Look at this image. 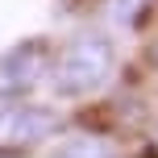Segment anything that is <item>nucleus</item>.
Returning a JSON list of instances; mask_svg holds the SVG:
<instances>
[{"label": "nucleus", "mask_w": 158, "mask_h": 158, "mask_svg": "<svg viewBox=\"0 0 158 158\" xmlns=\"http://www.w3.org/2000/svg\"><path fill=\"white\" fill-rule=\"evenodd\" d=\"M117 71V46L104 33H75L58 54H50L46 79L63 100L96 96Z\"/></svg>", "instance_id": "1"}, {"label": "nucleus", "mask_w": 158, "mask_h": 158, "mask_svg": "<svg viewBox=\"0 0 158 158\" xmlns=\"http://www.w3.org/2000/svg\"><path fill=\"white\" fill-rule=\"evenodd\" d=\"M58 129H63V117L50 104H33V100L0 104V154L33 150L46 137H54Z\"/></svg>", "instance_id": "2"}, {"label": "nucleus", "mask_w": 158, "mask_h": 158, "mask_svg": "<svg viewBox=\"0 0 158 158\" xmlns=\"http://www.w3.org/2000/svg\"><path fill=\"white\" fill-rule=\"evenodd\" d=\"M46 67H50L46 42H25V46H13L8 54H0V104L25 100L46 79Z\"/></svg>", "instance_id": "3"}, {"label": "nucleus", "mask_w": 158, "mask_h": 158, "mask_svg": "<svg viewBox=\"0 0 158 158\" xmlns=\"http://www.w3.org/2000/svg\"><path fill=\"white\" fill-rule=\"evenodd\" d=\"M50 158H117V146L100 133H71L54 146Z\"/></svg>", "instance_id": "4"}, {"label": "nucleus", "mask_w": 158, "mask_h": 158, "mask_svg": "<svg viewBox=\"0 0 158 158\" xmlns=\"http://www.w3.org/2000/svg\"><path fill=\"white\" fill-rule=\"evenodd\" d=\"M108 4V21L121 25V29H133V25H142V17L150 13L154 0H104Z\"/></svg>", "instance_id": "5"}, {"label": "nucleus", "mask_w": 158, "mask_h": 158, "mask_svg": "<svg viewBox=\"0 0 158 158\" xmlns=\"http://www.w3.org/2000/svg\"><path fill=\"white\" fill-rule=\"evenodd\" d=\"M154 146H158V133H154Z\"/></svg>", "instance_id": "6"}]
</instances>
